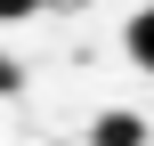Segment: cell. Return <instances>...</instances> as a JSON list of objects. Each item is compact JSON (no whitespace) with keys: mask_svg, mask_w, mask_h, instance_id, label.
<instances>
[{"mask_svg":"<svg viewBox=\"0 0 154 146\" xmlns=\"http://www.w3.org/2000/svg\"><path fill=\"white\" fill-rule=\"evenodd\" d=\"M32 8H41V0H0V24H24Z\"/></svg>","mask_w":154,"mask_h":146,"instance_id":"cell-3","label":"cell"},{"mask_svg":"<svg viewBox=\"0 0 154 146\" xmlns=\"http://www.w3.org/2000/svg\"><path fill=\"white\" fill-rule=\"evenodd\" d=\"M89 146H146V122H138V114H97Z\"/></svg>","mask_w":154,"mask_h":146,"instance_id":"cell-2","label":"cell"},{"mask_svg":"<svg viewBox=\"0 0 154 146\" xmlns=\"http://www.w3.org/2000/svg\"><path fill=\"white\" fill-rule=\"evenodd\" d=\"M122 49H130V65H138V73H154V0L122 24Z\"/></svg>","mask_w":154,"mask_h":146,"instance_id":"cell-1","label":"cell"},{"mask_svg":"<svg viewBox=\"0 0 154 146\" xmlns=\"http://www.w3.org/2000/svg\"><path fill=\"white\" fill-rule=\"evenodd\" d=\"M8 89H16V65H8V57H0V98H8Z\"/></svg>","mask_w":154,"mask_h":146,"instance_id":"cell-4","label":"cell"}]
</instances>
